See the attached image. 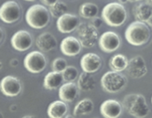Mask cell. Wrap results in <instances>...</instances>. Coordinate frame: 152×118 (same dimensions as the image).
<instances>
[{
    "label": "cell",
    "instance_id": "obj_14",
    "mask_svg": "<svg viewBox=\"0 0 152 118\" xmlns=\"http://www.w3.org/2000/svg\"><path fill=\"white\" fill-rule=\"evenodd\" d=\"M80 66L83 72L94 73L99 70L102 66V60L98 55L89 53L84 55L80 60Z\"/></svg>",
    "mask_w": 152,
    "mask_h": 118
},
{
    "label": "cell",
    "instance_id": "obj_27",
    "mask_svg": "<svg viewBox=\"0 0 152 118\" xmlns=\"http://www.w3.org/2000/svg\"><path fill=\"white\" fill-rule=\"evenodd\" d=\"M64 81L66 82H74L78 77V70L75 66H68L66 69L62 72Z\"/></svg>",
    "mask_w": 152,
    "mask_h": 118
},
{
    "label": "cell",
    "instance_id": "obj_13",
    "mask_svg": "<svg viewBox=\"0 0 152 118\" xmlns=\"http://www.w3.org/2000/svg\"><path fill=\"white\" fill-rule=\"evenodd\" d=\"M80 25V19L76 15L65 13L59 17L56 22V27L59 32L70 33L77 29Z\"/></svg>",
    "mask_w": 152,
    "mask_h": 118
},
{
    "label": "cell",
    "instance_id": "obj_38",
    "mask_svg": "<svg viewBox=\"0 0 152 118\" xmlns=\"http://www.w3.org/2000/svg\"><path fill=\"white\" fill-rule=\"evenodd\" d=\"M25 1H34L36 0H25Z\"/></svg>",
    "mask_w": 152,
    "mask_h": 118
},
{
    "label": "cell",
    "instance_id": "obj_29",
    "mask_svg": "<svg viewBox=\"0 0 152 118\" xmlns=\"http://www.w3.org/2000/svg\"><path fill=\"white\" fill-rule=\"evenodd\" d=\"M90 24L92 26H94V27H96V29H98V28L100 27V26L102 25V21L100 18L98 17V16H96V17L91 19Z\"/></svg>",
    "mask_w": 152,
    "mask_h": 118
},
{
    "label": "cell",
    "instance_id": "obj_21",
    "mask_svg": "<svg viewBox=\"0 0 152 118\" xmlns=\"http://www.w3.org/2000/svg\"><path fill=\"white\" fill-rule=\"evenodd\" d=\"M64 78L62 72L53 71V72H48L45 75L44 78L43 86H44L45 88H46V89H56L58 87H59V86L62 84Z\"/></svg>",
    "mask_w": 152,
    "mask_h": 118
},
{
    "label": "cell",
    "instance_id": "obj_18",
    "mask_svg": "<svg viewBox=\"0 0 152 118\" xmlns=\"http://www.w3.org/2000/svg\"><path fill=\"white\" fill-rule=\"evenodd\" d=\"M37 47L42 52L48 53L56 48L57 45V41L56 38L48 32H43L37 37L36 40Z\"/></svg>",
    "mask_w": 152,
    "mask_h": 118
},
{
    "label": "cell",
    "instance_id": "obj_9",
    "mask_svg": "<svg viewBox=\"0 0 152 118\" xmlns=\"http://www.w3.org/2000/svg\"><path fill=\"white\" fill-rule=\"evenodd\" d=\"M121 40L116 32L107 31L102 33L99 38V46L101 50L107 53L116 51L120 47Z\"/></svg>",
    "mask_w": 152,
    "mask_h": 118
},
{
    "label": "cell",
    "instance_id": "obj_36",
    "mask_svg": "<svg viewBox=\"0 0 152 118\" xmlns=\"http://www.w3.org/2000/svg\"><path fill=\"white\" fill-rule=\"evenodd\" d=\"M146 1H147V2L149 3V4H152V0H146Z\"/></svg>",
    "mask_w": 152,
    "mask_h": 118
},
{
    "label": "cell",
    "instance_id": "obj_32",
    "mask_svg": "<svg viewBox=\"0 0 152 118\" xmlns=\"http://www.w3.org/2000/svg\"><path fill=\"white\" fill-rule=\"evenodd\" d=\"M4 32L2 27H1V44L4 42Z\"/></svg>",
    "mask_w": 152,
    "mask_h": 118
},
{
    "label": "cell",
    "instance_id": "obj_15",
    "mask_svg": "<svg viewBox=\"0 0 152 118\" xmlns=\"http://www.w3.org/2000/svg\"><path fill=\"white\" fill-rule=\"evenodd\" d=\"M123 105L117 100L109 99L102 103L100 106V113L104 117L117 118L122 114Z\"/></svg>",
    "mask_w": 152,
    "mask_h": 118
},
{
    "label": "cell",
    "instance_id": "obj_39",
    "mask_svg": "<svg viewBox=\"0 0 152 118\" xmlns=\"http://www.w3.org/2000/svg\"><path fill=\"white\" fill-rule=\"evenodd\" d=\"M34 117V116H25L24 117Z\"/></svg>",
    "mask_w": 152,
    "mask_h": 118
},
{
    "label": "cell",
    "instance_id": "obj_8",
    "mask_svg": "<svg viewBox=\"0 0 152 118\" xmlns=\"http://www.w3.org/2000/svg\"><path fill=\"white\" fill-rule=\"evenodd\" d=\"M21 16L19 4L14 1H5L0 8V18L7 24L17 22Z\"/></svg>",
    "mask_w": 152,
    "mask_h": 118
},
{
    "label": "cell",
    "instance_id": "obj_7",
    "mask_svg": "<svg viewBox=\"0 0 152 118\" xmlns=\"http://www.w3.org/2000/svg\"><path fill=\"white\" fill-rule=\"evenodd\" d=\"M47 60L44 55L39 51H32L24 59V66L31 73H39L46 67Z\"/></svg>",
    "mask_w": 152,
    "mask_h": 118
},
{
    "label": "cell",
    "instance_id": "obj_1",
    "mask_svg": "<svg viewBox=\"0 0 152 118\" xmlns=\"http://www.w3.org/2000/svg\"><path fill=\"white\" fill-rule=\"evenodd\" d=\"M125 36L132 45L141 46L149 41L151 31L145 22L137 20L129 24L125 32Z\"/></svg>",
    "mask_w": 152,
    "mask_h": 118
},
{
    "label": "cell",
    "instance_id": "obj_26",
    "mask_svg": "<svg viewBox=\"0 0 152 118\" xmlns=\"http://www.w3.org/2000/svg\"><path fill=\"white\" fill-rule=\"evenodd\" d=\"M67 11H68L67 4L62 1H59L50 6V8H49V12H50V15L53 18H57V19L67 13Z\"/></svg>",
    "mask_w": 152,
    "mask_h": 118
},
{
    "label": "cell",
    "instance_id": "obj_11",
    "mask_svg": "<svg viewBox=\"0 0 152 118\" xmlns=\"http://www.w3.org/2000/svg\"><path fill=\"white\" fill-rule=\"evenodd\" d=\"M12 47L18 51H26L31 48L33 44V38L29 32L19 30L13 34L10 39Z\"/></svg>",
    "mask_w": 152,
    "mask_h": 118
},
{
    "label": "cell",
    "instance_id": "obj_31",
    "mask_svg": "<svg viewBox=\"0 0 152 118\" xmlns=\"http://www.w3.org/2000/svg\"><path fill=\"white\" fill-rule=\"evenodd\" d=\"M19 64V60L16 58H13L10 60V65L13 67H16Z\"/></svg>",
    "mask_w": 152,
    "mask_h": 118
},
{
    "label": "cell",
    "instance_id": "obj_24",
    "mask_svg": "<svg viewBox=\"0 0 152 118\" xmlns=\"http://www.w3.org/2000/svg\"><path fill=\"white\" fill-rule=\"evenodd\" d=\"M129 60L123 55L118 54L111 57L109 60V66L111 70L115 72H122L127 69Z\"/></svg>",
    "mask_w": 152,
    "mask_h": 118
},
{
    "label": "cell",
    "instance_id": "obj_3",
    "mask_svg": "<svg viewBox=\"0 0 152 118\" xmlns=\"http://www.w3.org/2000/svg\"><path fill=\"white\" fill-rule=\"evenodd\" d=\"M102 18L111 27H119L125 23L127 19V12L120 2H111L103 7Z\"/></svg>",
    "mask_w": 152,
    "mask_h": 118
},
{
    "label": "cell",
    "instance_id": "obj_19",
    "mask_svg": "<svg viewBox=\"0 0 152 118\" xmlns=\"http://www.w3.org/2000/svg\"><path fill=\"white\" fill-rule=\"evenodd\" d=\"M133 13L137 20L147 22L152 16V4L148 2H141L133 8Z\"/></svg>",
    "mask_w": 152,
    "mask_h": 118
},
{
    "label": "cell",
    "instance_id": "obj_28",
    "mask_svg": "<svg viewBox=\"0 0 152 118\" xmlns=\"http://www.w3.org/2000/svg\"><path fill=\"white\" fill-rule=\"evenodd\" d=\"M68 66V63L63 58H56L53 60L51 64L52 70L54 72H62Z\"/></svg>",
    "mask_w": 152,
    "mask_h": 118
},
{
    "label": "cell",
    "instance_id": "obj_12",
    "mask_svg": "<svg viewBox=\"0 0 152 118\" xmlns=\"http://www.w3.org/2000/svg\"><path fill=\"white\" fill-rule=\"evenodd\" d=\"M22 90V84L17 78L12 75L5 76L1 82V91L7 97H15L19 94Z\"/></svg>",
    "mask_w": 152,
    "mask_h": 118
},
{
    "label": "cell",
    "instance_id": "obj_23",
    "mask_svg": "<svg viewBox=\"0 0 152 118\" xmlns=\"http://www.w3.org/2000/svg\"><path fill=\"white\" fill-rule=\"evenodd\" d=\"M94 103L91 99L85 98L80 100L74 109V114L76 117L84 116L91 114L94 110Z\"/></svg>",
    "mask_w": 152,
    "mask_h": 118
},
{
    "label": "cell",
    "instance_id": "obj_35",
    "mask_svg": "<svg viewBox=\"0 0 152 118\" xmlns=\"http://www.w3.org/2000/svg\"><path fill=\"white\" fill-rule=\"evenodd\" d=\"M129 1H132V2H134V1H141V0H129Z\"/></svg>",
    "mask_w": 152,
    "mask_h": 118
},
{
    "label": "cell",
    "instance_id": "obj_25",
    "mask_svg": "<svg viewBox=\"0 0 152 118\" xmlns=\"http://www.w3.org/2000/svg\"><path fill=\"white\" fill-rule=\"evenodd\" d=\"M99 8L97 5L91 2H86L81 4L79 13L81 17L84 19H91L97 16Z\"/></svg>",
    "mask_w": 152,
    "mask_h": 118
},
{
    "label": "cell",
    "instance_id": "obj_20",
    "mask_svg": "<svg viewBox=\"0 0 152 118\" xmlns=\"http://www.w3.org/2000/svg\"><path fill=\"white\" fill-rule=\"evenodd\" d=\"M68 106L63 100H56L50 103L48 109V115L50 118H62L66 116Z\"/></svg>",
    "mask_w": 152,
    "mask_h": 118
},
{
    "label": "cell",
    "instance_id": "obj_6",
    "mask_svg": "<svg viewBox=\"0 0 152 118\" xmlns=\"http://www.w3.org/2000/svg\"><path fill=\"white\" fill-rule=\"evenodd\" d=\"M77 34L82 47L91 48L99 38L97 29L90 23H81L77 28Z\"/></svg>",
    "mask_w": 152,
    "mask_h": 118
},
{
    "label": "cell",
    "instance_id": "obj_34",
    "mask_svg": "<svg viewBox=\"0 0 152 118\" xmlns=\"http://www.w3.org/2000/svg\"><path fill=\"white\" fill-rule=\"evenodd\" d=\"M119 1H120V3L123 4V3H126V2H127V1H129V0H119Z\"/></svg>",
    "mask_w": 152,
    "mask_h": 118
},
{
    "label": "cell",
    "instance_id": "obj_22",
    "mask_svg": "<svg viewBox=\"0 0 152 118\" xmlns=\"http://www.w3.org/2000/svg\"><path fill=\"white\" fill-rule=\"evenodd\" d=\"M77 86L82 91H92L96 86V81L94 78L88 72H83L80 74L78 78Z\"/></svg>",
    "mask_w": 152,
    "mask_h": 118
},
{
    "label": "cell",
    "instance_id": "obj_40",
    "mask_svg": "<svg viewBox=\"0 0 152 118\" xmlns=\"http://www.w3.org/2000/svg\"><path fill=\"white\" fill-rule=\"evenodd\" d=\"M151 103H152V97H151Z\"/></svg>",
    "mask_w": 152,
    "mask_h": 118
},
{
    "label": "cell",
    "instance_id": "obj_16",
    "mask_svg": "<svg viewBox=\"0 0 152 118\" xmlns=\"http://www.w3.org/2000/svg\"><path fill=\"white\" fill-rule=\"evenodd\" d=\"M82 45L79 39L74 36H68L62 39L60 44L62 53L67 56H75L81 51Z\"/></svg>",
    "mask_w": 152,
    "mask_h": 118
},
{
    "label": "cell",
    "instance_id": "obj_17",
    "mask_svg": "<svg viewBox=\"0 0 152 118\" xmlns=\"http://www.w3.org/2000/svg\"><path fill=\"white\" fill-rule=\"evenodd\" d=\"M79 87L73 82H67L59 89V97L60 100L67 103H71L77 98Z\"/></svg>",
    "mask_w": 152,
    "mask_h": 118
},
{
    "label": "cell",
    "instance_id": "obj_10",
    "mask_svg": "<svg viewBox=\"0 0 152 118\" xmlns=\"http://www.w3.org/2000/svg\"><path fill=\"white\" fill-rule=\"evenodd\" d=\"M126 70L128 75L134 79L142 78L148 72L145 60L140 55L134 56L129 60Z\"/></svg>",
    "mask_w": 152,
    "mask_h": 118
},
{
    "label": "cell",
    "instance_id": "obj_37",
    "mask_svg": "<svg viewBox=\"0 0 152 118\" xmlns=\"http://www.w3.org/2000/svg\"><path fill=\"white\" fill-rule=\"evenodd\" d=\"M65 117H73V116H71V115H68V116H65Z\"/></svg>",
    "mask_w": 152,
    "mask_h": 118
},
{
    "label": "cell",
    "instance_id": "obj_2",
    "mask_svg": "<svg viewBox=\"0 0 152 118\" xmlns=\"http://www.w3.org/2000/svg\"><path fill=\"white\" fill-rule=\"evenodd\" d=\"M122 104L126 112L134 117H145L149 113V108L142 94H127L123 98Z\"/></svg>",
    "mask_w": 152,
    "mask_h": 118
},
{
    "label": "cell",
    "instance_id": "obj_30",
    "mask_svg": "<svg viewBox=\"0 0 152 118\" xmlns=\"http://www.w3.org/2000/svg\"><path fill=\"white\" fill-rule=\"evenodd\" d=\"M42 1V4H44L45 5H47L50 7L53 4H54L55 3H56L57 1H59V0H40Z\"/></svg>",
    "mask_w": 152,
    "mask_h": 118
},
{
    "label": "cell",
    "instance_id": "obj_5",
    "mask_svg": "<svg viewBox=\"0 0 152 118\" xmlns=\"http://www.w3.org/2000/svg\"><path fill=\"white\" fill-rule=\"evenodd\" d=\"M101 85L105 91L117 93L121 91L127 84V78L120 72L109 71L101 78Z\"/></svg>",
    "mask_w": 152,
    "mask_h": 118
},
{
    "label": "cell",
    "instance_id": "obj_33",
    "mask_svg": "<svg viewBox=\"0 0 152 118\" xmlns=\"http://www.w3.org/2000/svg\"><path fill=\"white\" fill-rule=\"evenodd\" d=\"M146 23L148 24V25H150V26L152 27V16H151V18L148 19V21L146 22Z\"/></svg>",
    "mask_w": 152,
    "mask_h": 118
},
{
    "label": "cell",
    "instance_id": "obj_4",
    "mask_svg": "<svg viewBox=\"0 0 152 118\" xmlns=\"http://www.w3.org/2000/svg\"><path fill=\"white\" fill-rule=\"evenodd\" d=\"M25 19L28 24L32 28L42 29L47 26L50 21V12L42 4H34L27 10Z\"/></svg>",
    "mask_w": 152,
    "mask_h": 118
}]
</instances>
